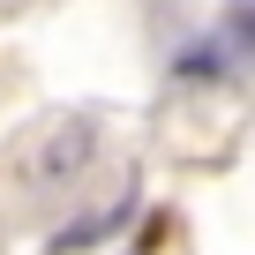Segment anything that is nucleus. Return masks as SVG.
Masks as SVG:
<instances>
[{
    "label": "nucleus",
    "mask_w": 255,
    "mask_h": 255,
    "mask_svg": "<svg viewBox=\"0 0 255 255\" xmlns=\"http://www.w3.org/2000/svg\"><path fill=\"white\" fill-rule=\"evenodd\" d=\"M83 150H90V128H83V120H60L53 158H38V173H45V180H53V173H75V165H83Z\"/></svg>",
    "instance_id": "obj_1"
},
{
    "label": "nucleus",
    "mask_w": 255,
    "mask_h": 255,
    "mask_svg": "<svg viewBox=\"0 0 255 255\" xmlns=\"http://www.w3.org/2000/svg\"><path fill=\"white\" fill-rule=\"evenodd\" d=\"M225 45L233 53H255V0H240V8L225 15Z\"/></svg>",
    "instance_id": "obj_2"
}]
</instances>
